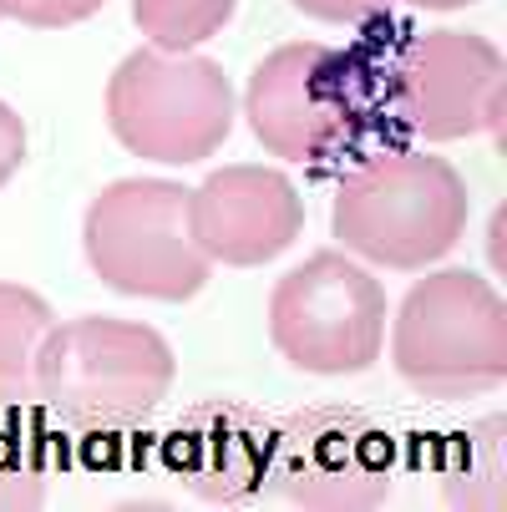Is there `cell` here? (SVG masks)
<instances>
[{"label": "cell", "mask_w": 507, "mask_h": 512, "mask_svg": "<svg viewBox=\"0 0 507 512\" xmlns=\"http://www.w3.org/2000/svg\"><path fill=\"white\" fill-rule=\"evenodd\" d=\"M381 112V61L325 41L274 46L244 87L249 132L284 163H330L355 153Z\"/></svg>", "instance_id": "obj_1"}, {"label": "cell", "mask_w": 507, "mask_h": 512, "mask_svg": "<svg viewBox=\"0 0 507 512\" xmlns=\"http://www.w3.org/2000/svg\"><path fill=\"white\" fill-rule=\"evenodd\" d=\"M467 218L472 193L447 158L391 148L345 173L330 208V229L345 254L411 274L447 259L467 234Z\"/></svg>", "instance_id": "obj_2"}, {"label": "cell", "mask_w": 507, "mask_h": 512, "mask_svg": "<svg viewBox=\"0 0 507 512\" xmlns=\"http://www.w3.org/2000/svg\"><path fill=\"white\" fill-rule=\"evenodd\" d=\"M178 360L142 320L82 315L51 325L36 350V401L77 431H132L173 391Z\"/></svg>", "instance_id": "obj_3"}, {"label": "cell", "mask_w": 507, "mask_h": 512, "mask_svg": "<svg viewBox=\"0 0 507 512\" xmlns=\"http://www.w3.org/2000/svg\"><path fill=\"white\" fill-rule=\"evenodd\" d=\"M391 365L431 401L497 391L507 381V305L492 279L472 269L416 279L391 320Z\"/></svg>", "instance_id": "obj_4"}, {"label": "cell", "mask_w": 507, "mask_h": 512, "mask_svg": "<svg viewBox=\"0 0 507 512\" xmlns=\"http://www.w3.org/2000/svg\"><path fill=\"white\" fill-rule=\"evenodd\" d=\"M239 102L219 61L137 46L107 82V122L127 153L153 163H203L234 132Z\"/></svg>", "instance_id": "obj_5"}, {"label": "cell", "mask_w": 507, "mask_h": 512, "mask_svg": "<svg viewBox=\"0 0 507 512\" xmlns=\"http://www.w3.org/2000/svg\"><path fill=\"white\" fill-rule=\"evenodd\" d=\"M92 274L127 300L183 305L213 279L208 254L188 234V188L168 178H122L102 188L82 218Z\"/></svg>", "instance_id": "obj_6"}, {"label": "cell", "mask_w": 507, "mask_h": 512, "mask_svg": "<svg viewBox=\"0 0 507 512\" xmlns=\"http://www.w3.org/2000/svg\"><path fill=\"white\" fill-rule=\"evenodd\" d=\"M274 350L310 376H360L386 345V289L350 254L320 249L269 295Z\"/></svg>", "instance_id": "obj_7"}, {"label": "cell", "mask_w": 507, "mask_h": 512, "mask_svg": "<svg viewBox=\"0 0 507 512\" xmlns=\"http://www.w3.org/2000/svg\"><path fill=\"white\" fill-rule=\"evenodd\" d=\"M386 112L421 142L502 132L507 66L477 31H416L381 61Z\"/></svg>", "instance_id": "obj_8"}, {"label": "cell", "mask_w": 507, "mask_h": 512, "mask_svg": "<svg viewBox=\"0 0 507 512\" xmlns=\"http://www.w3.org/2000/svg\"><path fill=\"white\" fill-rule=\"evenodd\" d=\"M284 502L315 512H360L396 482V436L355 406H315L274 426L269 477Z\"/></svg>", "instance_id": "obj_9"}, {"label": "cell", "mask_w": 507, "mask_h": 512, "mask_svg": "<svg viewBox=\"0 0 507 512\" xmlns=\"http://www.w3.org/2000/svg\"><path fill=\"white\" fill-rule=\"evenodd\" d=\"M188 234L208 264L259 269L305 234V198L274 168L234 163L188 188Z\"/></svg>", "instance_id": "obj_10"}, {"label": "cell", "mask_w": 507, "mask_h": 512, "mask_svg": "<svg viewBox=\"0 0 507 512\" xmlns=\"http://www.w3.org/2000/svg\"><path fill=\"white\" fill-rule=\"evenodd\" d=\"M274 426L244 401H203L168 431L163 457L203 502H249L269 477Z\"/></svg>", "instance_id": "obj_11"}, {"label": "cell", "mask_w": 507, "mask_h": 512, "mask_svg": "<svg viewBox=\"0 0 507 512\" xmlns=\"http://www.w3.org/2000/svg\"><path fill=\"white\" fill-rule=\"evenodd\" d=\"M507 416H482L462 431H452L437 452V482L452 507L472 512H502L507 507Z\"/></svg>", "instance_id": "obj_12"}, {"label": "cell", "mask_w": 507, "mask_h": 512, "mask_svg": "<svg viewBox=\"0 0 507 512\" xmlns=\"http://www.w3.org/2000/svg\"><path fill=\"white\" fill-rule=\"evenodd\" d=\"M51 325V305L36 289L0 279V406L36 401V350Z\"/></svg>", "instance_id": "obj_13"}, {"label": "cell", "mask_w": 507, "mask_h": 512, "mask_svg": "<svg viewBox=\"0 0 507 512\" xmlns=\"http://www.w3.org/2000/svg\"><path fill=\"white\" fill-rule=\"evenodd\" d=\"M239 11V0H132V21L158 51H193L213 41Z\"/></svg>", "instance_id": "obj_14"}, {"label": "cell", "mask_w": 507, "mask_h": 512, "mask_svg": "<svg viewBox=\"0 0 507 512\" xmlns=\"http://www.w3.org/2000/svg\"><path fill=\"white\" fill-rule=\"evenodd\" d=\"M46 497V477L41 467L0 431V512H16V507H41Z\"/></svg>", "instance_id": "obj_15"}, {"label": "cell", "mask_w": 507, "mask_h": 512, "mask_svg": "<svg viewBox=\"0 0 507 512\" xmlns=\"http://www.w3.org/2000/svg\"><path fill=\"white\" fill-rule=\"evenodd\" d=\"M102 6L107 0H0V16L36 26V31H61V26H77V21L97 16Z\"/></svg>", "instance_id": "obj_16"}, {"label": "cell", "mask_w": 507, "mask_h": 512, "mask_svg": "<svg viewBox=\"0 0 507 512\" xmlns=\"http://www.w3.org/2000/svg\"><path fill=\"white\" fill-rule=\"evenodd\" d=\"M289 6L325 26H381L391 16L386 0H289Z\"/></svg>", "instance_id": "obj_17"}, {"label": "cell", "mask_w": 507, "mask_h": 512, "mask_svg": "<svg viewBox=\"0 0 507 512\" xmlns=\"http://www.w3.org/2000/svg\"><path fill=\"white\" fill-rule=\"evenodd\" d=\"M26 163V122L11 102H0V188H6Z\"/></svg>", "instance_id": "obj_18"}, {"label": "cell", "mask_w": 507, "mask_h": 512, "mask_svg": "<svg viewBox=\"0 0 507 512\" xmlns=\"http://www.w3.org/2000/svg\"><path fill=\"white\" fill-rule=\"evenodd\" d=\"M406 6H416V11H462V6H472V0H406Z\"/></svg>", "instance_id": "obj_19"}]
</instances>
